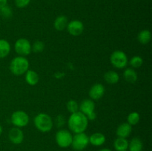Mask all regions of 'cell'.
<instances>
[{"label": "cell", "instance_id": "obj_27", "mask_svg": "<svg viewBox=\"0 0 152 151\" xmlns=\"http://www.w3.org/2000/svg\"><path fill=\"white\" fill-rule=\"evenodd\" d=\"M0 15L4 19H10L13 16V10L7 4L0 8Z\"/></svg>", "mask_w": 152, "mask_h": 151}, {"label": "cell", "instance_id": "obj_33", "mask_svg": "<svg viewBox=\"0 0 152 151\" xmlns=\"http://www.w3.org/2000/svg\"><path fill=\"white\" fill-rule=\"evenodd\" d=\"M124 151H129V150H124Z\"/></svg>", "mask_w": 152, "mask_h": 151}, {"label": "cell", "instance_id": "obj_25", "mask_svg": "<svg viewBox=\"0 0 152 151\" xmlns=\"http://www.w3.org/2000/svg\"><path fill=\"white\" fill-rule=\"evenodd\" d=\"M143 64V59L140 56H134L129 61V65L132 66V68H139Z\"/></svg>", "mask_w": 152, "mask_h": 151}, {"label": "cell", "instance_id": "obj_11", "mask_svg": "<svg viewBox=\"0 0 152 151\" xmlns=\"http://www.w3.org/2000/svg\"><path fill=\"white\" fill-rule=\"evenodd\" d=\"M8 139L13 144H20L24 140V133L22 129L13 127L8 132Z\"/></svg>", "mask_w": 152, "mask_h": 151}, {"label": "cell", "instance_id": "obj_21", "mask_svg": "<svg viewBox=\"0 0 152 151\" xmlns=\"http://www.w3.org/2000/svg\"><path fill=\"white\" fill-rule=\"evenodd\" d=\"M129 151H142L143 150V144L140 138H133L129 143Z\"/></svg>", "mask_w": 152, "mask_h": 151}, {"label": "cell", "instance_id": "obj_30", "mask_svg": "<svg viewBox=\"0 0 152 151\" xmlns=\"http://www.w3.org/2000/svg\"><path fill=\"white\" fill-rule=\"evenodd\" d=\"M7 3V0H0V8L5 6Z\"/></svg>", "mask_w": 152, "mask_h": 151}, {"label": "cell", "instance_id": "obj_19", "mask_svg": "<svg viewBox=\"0 0 152 151\" xmlns=\"http://www.w3.org/2000/svg\"><path fill=\"white\" fill-rule=\"evenodd\" d=\"M129 142L127 139L117 137L114 142V147L116 151L127 150L129 148Z\"/></svg>", "mask_w": 152, "mask_h": 151}, {"label": "cell", "instance_id": "obj_17", "mask_svg": "<svg viewBox=\"0 0 152 151\" xmlns=\"http://www.w3.org/2000/svg\"><path fill=\"white\" fill-rule=\"evenodd\" d=\"M68 24V19L67 16L60 15L55 19L53 22V27L58 31H62L66 29Z\"/></svg>", "mask_w": 152, "mask_h": 151}, {"label": "cell", "instance_id": "obj_3", "mask_svg": "<svg viewBox=\"0 0 152 151\" xmlns=\"http://www.w3.org/2000/svg\"><path fill=\"white\" fill-rule=\"evenodd\" d=\"M34 125L39 131L42 133H48L53 129V121L50 115L45 113L37 114L34 119Z\"/></svg>", "mask_w": 152, "mask_h": 151}, {"label": "cell", "instance_id": "obj_6", "mask_svg": "<svg viewBox=\"0 0 152 151\" xmlns=\"http://www.w3.org/2000/svg\"><path fill=\"white\" fill-rule=\"evenodd\" d=\"M79 111L84 114L88 119L93 121L96 118V113L95 112V103L94 101L91 99H84L80 104Z\"/></svg>", "mask_w": 152, "mask_h": 151}, {"label": "cell", "instance_id": "obj_18", "mask_svg": "<svg viewBox=\"0 0 152 151\" xmlns=\"http://www.w3.org/2000/svg\"><path fill=\"white\" fill-rule=\"evenodd\" d=\"M104 80L108 84H115L120 81V76L118 73L114 70H108L104 74Z\"/></svg>", "mask_w": 152, "mask_h": 151}, {"label": "cell", "instance_id": "obj_29", "mask_svg": "<svg viewBox=\"0 0 152 151\" xmlns=\"http://www.w3.org/2000/svg\"><path fill=\"white\" fill-rule=\"evenodd\" d=\"M31 2V0H15V4L19 8L26 7Z\"/></svg>", "mask_w": 152, "mask_h": 151}, {"label": "cell", "instance_id": "obj_15", "mask_svg": "<svg viewBox=\"0 0 152 151\" xmlns=\"http://www.w3.org/2000/svg\"><path fill=\"white\" fill-rule=\"evenodd\" d=\"M25 79L27 84L31 86H35L39 81V76L36 71L28 70L25 73Z\"/></svg>", "mask_w": 152, "mask_h": 151}, {"label": "cell", "instance_id": "obj_2", "mask_svg": "<svg viewBox=\"0 0 152 151\" xmlns=\"http://www.w3.org/2000/svg\"><path fill=\"white\" fill-rule=\"evenodd\" d=\"M29 61L26 57L18 56L12 59L9 68L13 75L19 76L25 74L29 70Z\"/></svg>", "mask_w": 152, "mask_h": 151}, {"label": "cell", "instance_id": "obj_31", "mask_svg": "<svg viewBox=\"0 0 152 151\" xmlns=\"http://www.w3.org/2000/svg\"><path fill=\"white\" fill-rule=\"evenodd\" d=\"M99 151H111V150L110 149H108V148H102V149L99 150Z\"/></svg>", "mask_w": 152, "mask_h": 151}, {"label": "cell", "instance_id": "obj_1", "mask_svg": "<svg viewBox=\"0 0 152 151\" xmlns=\"http://www.w3.org/2000/svg\"><path fill=\"white\" fill-rule=\"evenodd\" d=\"M87 117L80 111L71 113L68 119V126L71 132L76 133H84L88 126Z\"/></svg>", "mask_w": 152, "mask_h": 151}, {"label": "cell", "instance_id": "obj_4", "mask_svg": "<svg viewBox=\"0 0 152 151\" xmlns=\"http://www.w3.org/2000/svg\"><path fill=\"white\" fill-rule=\"evenodd\" d=\"M110 62L112 66L117 69H123L127 67L129 59L123 50H117L113 52L110 56Z\"/></svg>", "mask_w": 152, "mask_h": 151}, {"label": "cell", "instance_id": "obj_7", "mask_svg": "<svg viewBox=\"0 0 152 151\" xmlns=\"http://www.w3.org/2000/svg\"><path fill=\"white\" fill-rule=\"evenodd\" d=\"M89 136L86 133H76L73 136L71 145L73 149L76 151H83L88 146Z\"/></svg>", "mask_w": 152, "mask_h": 151}, {"label": "cell", "instance_id": "obj_24", "mask_svg": "<svg viewBox=\"0 0 152 151\" xmlns=\"http://www.w3.org/2000/svg\"><path fill=\"white\" fill-rule=\"evenodd\" d=\"M45 43L40 40H37L34 42V44H31V52H34V53H40L43 52L45 50Z\"/></svg>", "mask_w": 152, "mask_h": 151}, {"label": "cell", "instance_id": "obj_28", "mask_svg": "<svg viewBox=\"0 0 152 151\" xmlns=\"http://www.w3.org/2000/svg\"><path fill=\"white\" fill-rule=\"evenodd\" d=\"M55 123L56 126L59 128L62 127V126L65 125V116L62 115H59L56 117V119H55V121L53 122V124Z\"/></svg>", "mask_w": 152, "mask_h": 151}, {"label": "cell", "instance_id": "obj_16", "mask_svg": "<svg viewBox=\"0 0 152 151\" xmlns=\"http://www.w3.org/2000/svg\"><path fill=\"white\" fill-rule=\"evenodd\" d=\"M123 77H124V79L128 83L134 84L137 81L138 75L137 73L136 72V70L134 68H126V70L123 72Z\"/></svg>", "mask_w": 152, "mask_h": 151}, {"label": "cell", "instance_id": "obj_26", "mask_svg": "<svg viewBox=\"0 0 152 151\" xmlns=\"http://www.w3.org/2000/svg\"><path fill=\"white\" fill-rule=\"evenodd\" d=\"M79 107H80L79 104L77 103V102H76L75 100H73V99L68 101L66 104L67 110L71 114L79 111Z\"/></svg>", "mask_w": 152, "mask_h": 151}, {"label": "cell", "instance_id": "obj_8", "mask_svg": "<svg viewBox=\"0 0 152 151\" xmlns=\"http://www.w3.org/2000/svg\"><path fill=\"white\" fill-rule=\"evenodd\" d=\"M10 121L14 127L22 128L28 125L30 121V117L25 111L16 110L12 113Z\"/></svg>", "mask_w": 152, "mask_h": 151}, {"label": "cell", "instance_id": "obj_10", "mask_svg": "<svg viewBox=\"0 0 152 151\" xmlns=\"http://www.w3.org/2000/svg\"><path fill=\"white\" fill-rule=\"evenodd\" d=\"M84 25L80 20H71L68 22L67 25V30L73 36H79L84 31Z\"/></svg>", "mask_w": 152, "mask_h": 151}, {"label": "cell", "instance_id": "obj_13", "mask_svg": "<svg viewBox=\"0 0 152 151\" xmlns=\"http://www.w3.org/2000/svg\"><path fill=\"white\" fill-rule=\"evenodd\" d=\"M132 132V126L130 125L128 122H125L118 126L117 130H116V135L117 136V137L127 139L128 137L130 136Z\"/></svg>", "mask_w": 152, "mask_h": 151}, {"label": "cell", "instance_id": "obj_14", "mask_svg": "<svg viewBox=\"0 0 152 151\" xmlns=\"http://www.w3.org/2000/svg\"><path fill=\"white\" fill-rule=\"evenodd\" d=\"M106 141L105 135L102 133H94L89 136V144L94 147H100L105 144Z\"/></svg>", "mask_w": 152, "mask_h": 151}, {"label": "cell", "instance_id": "obj_5", "mask_svg": "<svg viewBox=\"0 0 152 151\" xmlns=\"http://www.w3.org/2000/svg\"><path fill=\"white\" fill-rule=\"evenodd\" d=\"M73 135L69 130L61 129L58 130L55 136V141L61 148H68L71 145Z\"/></svg>", "mask_w": 152, "mask_h": 151}, {"label": "cell", "instance_id": "obj_22", "mask_svg": "<svg viewBox=\"0 0 152 151\" xmlns=\"http://www.w3.org/2000/svg\"><path fill=\"white\" fill-rule=\"evenodd\" d=\"M137 40L140 44H147L151 40V33L148 30H142L138 33Z\"/></svg>", "mask_w": 152, "mask_h": 151}, {"label": "cell", "instance_id": "obj_9", "mask_svg": "<svg viewBox=\"0 0 152 151\" xmlns=\"http://www.w3.org/2000/svg\"><path fill=\"white\" fill-rule=\"evenodd\" d=\"M14 50L19 56H27L31 53V44L28 39L20 38L17 39L14 44Z\"/></svg>", "mask_w": 152, "mask_h": 151}, {"label": "cell", "instance_id": "obj_23", "mask_svg": "<svg viewBox=\"0 0 152 151\" xmlns=\"http://www.w3.org/2000/svg\"><path fill=\"white\" fill-rule=\"evenodd\" d=\"M140 121V115L137 112H132L127 117V122L130 125H137Z\"/></svg>", "mask_w": 152, "mask_h": 151}, {"label": "cell", "instance_id": "obj_20", "mask_svg": "<svg viewBox=\"0 0 152 151\" xmlns=\"http://www.w3.org/2000/svg\"><path fill=\"white\" fill-rule=\"evenodd\" d=\"M11 47L8 41L6 39H0V59H4L10 53Z\"/></svg>", "mask_w": 152, "mask_h": 151}, {"label": "cell", "instance_id": "obj_12", "mask_svg": "<svg viewBox=\"0 0 152 151\" xmlns=\"http://www.w3.org/2000/svg\"><path fill=\"white\" fill-rule=\"evenodd\" d=\"M105 92V89L103 84H100V83H96L91 87L88 94L91 100L97 101L103 97Z\"/></svg>", "mask_w": 152, "mask_h": 151}, {"label": "cell", "instance_id": "obj_32", "mask_svg": "<svg viewBox=\"0 0 152 151\" xmlns=\"http://www.w3.org/2000/svg\"><path fill=\"white\" fill-rule=\"evenodd\" d=\"M3 132V129H2V127H1V125H0V136L1 135V133H2Z\"/></svg>", "mask_w": 152, "mask_h": 151}]
</instances>
